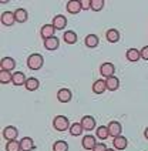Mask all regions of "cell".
I'll return each instance as SVG.
<instances>
[{
  "mask_svg": "<svg viewBox=\"0 0 148 151\" xmlns=\"http://www.w3.org/2000/svg\"><path fill=\"white\" fill-rule=\"evenodd\" d=\"M0 20H1L3 26H13V23L16 22V17H14L13 12H4V13H1Z\"/></svg>",
  "mask_w": 148,
  "mask_h": 151,
  "instance_id": "cell-14",
  "label": "cell"
},
{
  "mask_svg": "<svg viewBox=\"0 0 148 151\" xmlns=\"http://www.w3.org/2000/svg\"><path fill=\"white\" fill-rule=\"evenodd\" d=\"M68 130H70V134L73 135V137H78V135H81V133L84 131V128L81 127L80 123H73Z\"/></svg>",
  "mask_w": 148,
  "mask_h": 151,
  "instance_id": "cell-27",
  "label": "cell"
},
{
  "mask_svg": "<svg viewBox=\"0 0 148 151\" xmlns=\"http://www.w3.org/2000/svg\"><path fill=\"white\" fill-rule=\"evenodd\" d=\"M14 17H16L17 23H24V22H27V19H29V14H27V12H26L24 9L20 7L14 10Z\"/></svg>",
  "mask_w": 148,
  "mask_h": 151,
  "instance_id": "cell-22",
  "label": "cell"
},
{
  "mask_svg": "<svg viewBox=\"0 0 148 151\" xmlns=\"http://www.w3.org/2000/svg\"><path fill=\"white\" fill-rule=\"evenodd\" d=\"M107 151H115V150H113V148H107Z\"/></svg>",
  "mask_w": 148,
  "mask_h": 151,
  "instance_id": "cell-36",
  "label": "cell"
},
{
  "mask_svg": "<svg viewBox=\"0 0 148 151\" xmlns=\"http://www.w3.org/2000/svg\"><path fill=\"white\" fill-rule=\"evenodd\" d=\"M6 151H22L20 141H17V140L7 141V144H6Z\"/></svg>",
  "mask_w": 148,
  "mask_h": 151,
  "instance_id": "cell-30",
  "label": "cell"
},
{
  "mask_svg": "<svg viewBox=\"0 0 148 151\" xmlns=\"http://www.w3.org/2000/svg\"><path fill=\"white\" fill-rule=\"evenodd\" d=\"M17 135H19V130H17L14 126H7L3 130V137H4V140H7V141L16 140Z\"/></svg>",
  "mask_w": 148,
  "mask_h": 151,
  "instance_id": "cell-4",
  "label": "cell"
},
{
  "mask_svg": "<svg viewBox=\"0 0 148 151\" xmlns=\"http://www.w3.org/2000/svg\"><path fill=\"white\" fill-rule=\"evenodd\" d=\"M106 37L110 43H118L120 42V32L115 30V29H110L106 33Z\"/></svg>",
  "mask_w": 148,
  "mask_h": 151,
  "instance_id": "cell-23",
  "label": "cell"
},
{
  "mask_svg": "<svg viewBox=\"0 0 148 151\" xmlns=\"http://www.w3.org/2000/svg\"><path fill=\"white\" fill-rule=\"evenodd\" d=\"M81 127L85 131H91L93 128H96V118L91 117V116H84L81 118Z\"/></svg>",
  "mask_w": 148,
  "mask_h": 151,
  "instance_id": "cell-9",
  "label": "cell"
},
{
  "mask_svg": "<svg viewBox=\"0 0 148 151\" xmlns=\"http://www.w3.org/2000/svg\"><path fill=\"white\" fill-rule=\"evenodd\" d=\"M115 73V66L113 63H104V64H101V67H100V74L103 76V77H106V78H110V77H113Z\"/></svg>",
  "mask_w": 148,
  "mask_h": 151,
  "instance_id": "cell-3",
  "label": "cell"
},
{
  "mask_svg": "<svg viewBox=\"0 0 148 151\" xmlns=\"http://www.w3.org/2000/svg\"><path fill=\"white\" fill-rule=\"evenodd\" d=\"M54 32H56V29L53 24H44L40 29V36L43 37V40H47L50 37H54Z\"/></svg>",
  "mask_w": 148,
  "mask_h": 151,
  "instance_id": "cell-7",
  "label": "cell"
},
{
  "mask_svg": "<svg viewBox=\"0 0 148 151\" xmlns=\"http://www.w3.org/2000/svg\"><path fill=\"white\" fill-rule=\"evenodd\" d=\"M53 151H68V144L67 141H63V140H58L53 144Z\"/></svg>",
  "mask_w": 148,
  "mask_h": 151,
  "instance_id": "cell-29",
  "label": "cell"
},
{
  "mask_svg": "<svg viewBox=\"0 0 148 151\" xmlns=\"http://www.w3.org/2000/svg\"><path fill=\"white\" fill-rule=\"evenodd\" d=\"M43 64H44V59H43V56L39 54V53H34V54H30L29 57H27V67L30 68V70H40L43 67Z\"/></svg>",
  "mask_w": 148,
  "mask_h": 151,
  "instance_id": "cell-1",
  "label": "cell"
},
{
  "mask_svg": "<svg viewBox=\"0 0 148 151\" xmlns=\"http://www.w3.org/2000/svg\"><path fill=\"white\" fill-rule=\"evenodd\" d=\"M44 47L50 51L57 50L58 47H60V40H58V37L54 36V37H50L47 40H44Z\"/></svg>",
  "mask_w": 148,
  "mask_h": 151,
  "instance_id": "cell-15",
  "label": "cell"
},
{
  "mask_svg": "<svg viewBox=\"0 0 148 151\" xmlns=\"http://www.w3.org/2000/svg\"><path fill=\"white\" fill-rule=\"evenodd\" d=\"M91 9V0H81V10Z\"/></svg>",
  "mask_w": 148,
  "mask_h": 151,
  "instance_id": "cell-33",
  "label": "cell"
},
{
  "mask_svg": "<svg viewBox=\"0 0 148 151\" xmlns=\"http://www.w3.org/2000/svg\"><path fill=\"white\" fill-rule=\"evenodd\" d=\"M113 145L115 147V150H125L127 145H128V140L123 135H118L113 140Z\"/></svg>",
  "mask_w": 148,
  "mask_h": 151,
  "instance_id": "cell-16",
  "label": "cell"
},
{
  "mask_svg": "<svg viewBox=\"0 0 148 151\" xmlns=\"http://www.w3.org/2000/svg\"><path fill=\"white\" fill-rule=\"evenodd\" d=\"M96 137H93V135H84L81 140V145L84 150H93L94 147H96Z\"/></svg>",
  "mask_w": 148,
  "mask_h": 151,
  "instance_id": "cell-12",
  "label": "cell"
},
{
  "mask_svg": "<svg viewBox=\"0 0 148 151\" xmlns=\"http://www.w3.org/2000/svg\"><path fill=\"white\" fill-rule=\"evenodd\" d=\"M106 90H107V86H106V81H104V80H97V81L93 83V93L103 94Z\"/></svg>",
  "mask_w": 148,
  "mask_h": 151,
  "instance_id": "cell-21",
  "label": "cell"
},
{
  "mask_svg": "<svg viewBox=\"0 0 148 151\" xmlns=\"http://www.w3.org/2000/svg\"><path fill=\"white\" fill-rule=\"evenodd\" d=\"M85 46L88 47V49H94V47H97L98 46V43H100V40H98V37L96 36V34H88L87 37H85Z\"/></svg>",
  "mask_w": 148,
  "mask_h": 151,
  "instance_id": "cell-25",
  "label": "cell"
},
{
  "mask_svg": "<svg viewBox=\"0 0 148 151\" xmlns=\"http://www.w3.org/2000/svg\"><path fill=\"white\" fill-rule=\"evenodd\" d=\"M125 57H127L128 61L134 63V61H138L141 59V53L138 49H128L127 53H125Z\"/></svg>",
  "mask_w": 148,
  "mask_h": 151,
  "instance_id": "cell-17",
  "label": "cell"
},
{
  "mask_svg": "<svg viewBox=\"0 0 148 151\" xmlns=\"http://www.w3.org/2000/svg\"><path fill=\"white\" fill-rule=\"evenodd\" d=\"M51 24L54 26V29H56V30H63V29L67 26L66 16H63V14H57V16H54V17H53Z\"/></svg>",
  "mask_w": 148,
  "mask_h": 151,
  "instance_id": "cell-8",
  "label": "cell"
},
{
  "mask_svg": "<svg viewBox=\"0 0 148 151\" xmlns=\"http://www.w3.org/2000/svg\"><path fill=\"white\" fill-rule=\"evenodd\" d=\"M140 53H141V59L148 60V46H144L140 50Z\"/></svg>",
  "mask_w": 148,
  "mask_h": 151,
  "instance_id": "cell-34",
  "label": "cell"
},
{
  "mask_svg": "<svg viewBox=\"0 0 148 151\" xmlns=\"http://www.w3.org/2000/svg\"><path fill=\"white\" fill-rule=\"evenodd\" d=\"M20 145H22V151H33L36 148V144L32 137H23L20 140Z\"/></svg>",
  "mask_w": 148,
  "mask_h": 151,
  "instance_id": "cell-11",
  "label": "cell"
},
{
  "mask_svg": "<svg viewBox=\"0 0 148 151\" xmlns=\"http://www.w3.org/2000/svg\"><path fill=\"white\" fill-rule=\"evenodd\" d=\"M96 135L100 140H107L110 137V131H108L107 126H100L98 128H96Z\"/></svg>",
  "mask_w": 148,
  "mask_h": 151,
  "instance_id": "cell-24",
  "label": "cell"
},
{
  "mask_svg": "<svg viewBox=\"0 0 148 151\" xmlns=\"http://www.w3.org/2000/svg\"><path fill=\"white\" fill-rule=\"evenodd\" d=\"M67 12L70 14H77L81 12V1L78 0H71V1H67Z\"/></svg>",
  "mask_w": 148,
  "mask_h": 151,
  "instance_id": "cell-13",
  "label": "cell"
},
{
  "mask_svg": "<svg viewBox=\"0 0 148 151\" xmlns=\"http://www.w3.org/2000/svg\"><path fill=\"white\" fill-rule=\"evenodd\" d=\"M144 137H145V138L148 140V127L145 128V131H144Z\"/></svg>",
  "mask_w": 148,
  "mask_h": 151,
  "instance_id": "cell-35",
  "label": "cell"
},
{
  "mask_svg": "<svg viewBox=\"0 0 148 151\" xmlns=\"http://www.w3.org/2000/svg\"><path fill=\"white\" fill-rule=\"evenodd\" d=\"M11 81H13L14 86H24L27 78H26L23 71H16V73H13V80Z\"/></svg>",
  "mask_w": 148,
  "mask_h": 151,
  "instance_id": "cell-20",
  "label": "cell"
},
{
  "mask_svg": "<svg viewBox=\"0 0 148 151\" xmlns=\"http://www.w3.org/2000/svg\"><path fill=\"white\" fill-rule=\"evenodd\" d=\"M16 67V60L11 57H3L0 60V70H6V71H11Z\"/></svg>",
  "mask_w": 148,
  "mask_h": 151,
  "instance_id": "cell-6",
  "label": "cell"
},
{
  "mask_svg": "<svg viewBox=\"0 0 148 151\" xmlns=\"http://www.w3.org/2000/svg\"><path fill=\"white\" fill-rule=\"evenodd\" d=\"M106 1L104 0H91V10L93 12H101L104 9Z\"/></svg>",
  "mask_w": 148,
  "mask_h": 151,
  "instance_id": "cell-31",
  "label": "cell"
},
{
  "mask_svg": "<svg viewBox=\"0 0 148 151\" xmlns=\"http://www.w3.org/2000/svg\"><path fill=\"white\" fill-rule=\"evenodd\" d=\"M73 99V93L71 90H68V88H60L57 93V100L60 103H68V101Z\"/></svg>",
  "mask_w": 148,
  "mask_h": 151,
  "instance_id": "cell-10",
  "label": "cell"
},
{
  "mask_svg": "<svg viewBox=\"0 0 148 151\" xmlns=\"http://www.w3.org/2000/svg\"><path fill=\"white\" fill-rule=\"evenodd\" d=\"M93 151H107V145H106V143H97Z\"/></svg>",
  "mask_w": 148,
  "mask_h": 151,
  "instance_id": "cell-32",
  "label": "cell"
},
{
  "mask_svg": "<svg viewBox=\"0 0 148 151\" xmlns=\"http://www.w3.org/2000/svg\"><path fill=\"white\" fill-rule=\"evenodd\" d=\"M24 87H26V90H29V91H36L40 87V81L36 77H29L24 84Z\"/></svg>",
  "mask_w": 148,
  "mask_h": 151,
  "instance_id": "cell-18",
  "label": "cell"
},
{
  "mask_svg": "<svg viewBox=\"0 0 148 151\" xmlns=\"http://www.w3.org/2000/svg\"><path fill=\"white\" fill-rule=\"evenodd\" d=\"M106 86H107V90L110 91H115V90H118V87H120V80L113 76V77H110V78H106Z\"/></svg>",
  "mask_w": 148,
  "mask_h": 151,
  "instance_id": "cell-19",
  "label": "cell"
},
{
  "mask_svg": "<svg viewBox=\"0 0 148 151\" xmlns=\"http://www.w3.org/2000/svg\"><path fill=\"white\" fill-rule=\"evenodd\" d=\"M63 37H64V42H66L67 44H75V43H77V40H78V37H77L75 32H73V30H68V32H66Z\"/></svg>",
  "mask_w": 148,
  "mask_h": 151,
  "instance_id": "cell-26",
  "label": "cell"
},
{
  "mask_svg": "<svg viewBox=\"0 0 148 151\" xmlns=\"http://www.w3.org/2000/svg\"><path fill=\"white\" fill-rule=\"evenodd\" d=\"M13 80V74L11 71H6V70H1L0 71V83L1 84H7Z\"/></svg>",
  "mask_w": 148,
  "mask_h": 151,
  "instance_id": "cell-28",
  "label": "cell"
},
{
  "mask_svg": "<svg viewBox=\"0 0 148 151\" xmlns=\"http://www.w3.org/2000/svg\"><path fill=\"white\" fill-rule=\"evenodd\" d=\"M53 127L57 130V131H66L70 128V123H68V118L64 116H57L53 120Z\"/></svg>",
  "mask_w": 148,
  "mask_h": 151,
  "instance_id": "cell-2",
  "label": "cell"
},
{
  "mask_svg": "<svg viewBox=\"0 0 148 151\" xmlns=\"http://www.w3.org/2000/svg\"><path fill=\"white\" fill-rule=\"evenodd\" d=\"M107 127H108V131H110V135H111L113 138L121 135V133H123V126H121L118 121H111Z\"/></svg>",
  "mask_w": 148,
  "mask_h": 151,
  "instance_id": "cell-5",
  "label": "cell"
}]
</instances>
